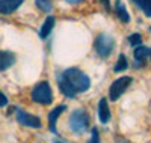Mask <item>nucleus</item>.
Segmentation results:
<instances>
[{"label":"nucleus","mask_w":151,"mask_h":143,"mask_svg":"<svg viewBox=\"0 0 151 143\" xmlns=\"http://www.w3.org/2000/svg\"><path fill=\"white\" fill-rule=\"evenodd\" d=\"M55 23H56V20H55L53 15H48V17L45 18V21L42 23L41 32H40V36L42 38V39H45V38L52 33V30H53V27H55Z\"/></svg>","instance_id":"11"},{"label":"nucleus","mask_w":151,"mask_h":143,"mask_svg":"<svg viewBox=\"0 0 151 143\" xmlns=\"http://www.w3.org/2000/svg\"><path fill=\"white\" fill-rule=\"evenodd\" d=\"M134 59L136 60H145L147 59V56L150 54V48H147V47H144V45H137L136 48H134Z\"/></svg>","instance_id":"13"},{"label":"nucleus","mask_w":151,"mask_h":143,"mask_svg":"<svg viewBox=\"0 0 151 143\" xmlns=\"http://www.w3.org/2000/svg\"><path fill=\"white\" fill-rule=\"evenodd\" d=\"M132 2L139 6L147 17H151V0H132Z\"/></svg>","instance_id":"14"},{"label":"nucleus","mask_w":151,"mask_h":143,"mask_svg":"<svg viewBox=\"0 0 151 143\" xmlns=\"http://www.w3.org/2000/svg\"><path fill=\"white\" fill-rule=\"evenodd\" d=\"M58 84L60 92L68 98H74L77 94L86 92L91 86V80L85 72L77 68H68L58 75Z\"/></svg>","instance_id":"1"},{"label":"nucleus","mask_w":151,"mask_h":143,"mask_svg":"<svg viewBox=\"0 0 151 143\" xmlns=\"http://www.w3.org/2000/svg\"><path fill=\"white\" fill-rule=\"evenodd\" d=\"M89 143H100V134H98L97 128H92V136H91Z\"/></svg>","instance_id":"18"},{"label":"nucleus","mask_w":151,"mask_h":143,"mask_svg":"<svg viewBox=\"0 0 151 143\" xmlns=\"http://www.w3.org/2000/svg\"><path fill=\"white\" fill-rule=\"evenodd\" d=\"M70 128L74 133H83L89 128V116L83 109H76L70 116Z\"/></svg>","instance_id":"3"},{"label":"nucleus","mask_w":151,"mask_h":143,"mask_svg":"<svg viewBox=\"0 0 151 143\" xmlns=\"http://www.w3.org/2000/svg\"><path fill=\"white\" fill-rule=\"evenodd\" d=\"M132 84V77L125 75V77H119L110 84V89H109V98L112 101H116L121 98V95L127 90V87Z\"/></svg>","instance_id":"5"},{"label":"nucleus","mask_w":151,"mask_h":143,"mask_svg":"<svg viewBox=\"0 0 151 143\" xmlns=\"http://www.w3.org/2000/svg\"><path fill=\"white\" fill-rule=\"evenodd\" d=\"M65 109L67 107L62 104V106H58L56 109H53L52 112L48 113V128H50V131H52V133H58L56 131V121L59 119V116L64 113Z\"/></svg>","instance_id":"9"},{"label":"nucleus","mask_w":151,"mask_h":143,"mask_svg":"<svg viewBox=\"0 0 151 143\" xmlns=\"http://www.w3.org/2000/svg\"><path fill=\"white\" fill-rule=\"evenodd\" d=\"M115 14L122 23H129L130 21V15H129L127 9H125V5L121 2V0H116L115 2Z\"/></svg>","instance_id":"12"},{"label":"nucleus","mask_w":151,"mask_h":143,"mask_svg":"<svg viewBox=\"0 0 151 143\" xmlns=\"http://www.w3.org/2000/svg\"><path fill=\"white\" fill-rule=\"evenodd\" d=\"M127 68H129L127 59H125L124 54H119V59H118V62H116V65H115V68H113V71H115V72H122V71H125Z\"/></svg>","instance_id":"15"},{"label":"nucleus","mask_w":151,"mask_h":143,"mask_svg":"<svg viewBox=\"0 0 151 143\" xmlns=\"http://www.w3.org/2000/svg\"><path fill=\"white\" fill-rule=\"evenodd\" d=\"M53 143H64V142H53Z\"/></svg>","instance_id":"22"},{"label":"nucleus","mask_w":151,"mask_h":143,"mask_svg":"<svg viewBox=\"0 0 151 143\" xmlns=\"http://www.w3.org/2000/svg\"><path fill=\"white\" fill-rule=\"evenodd\" d=\"M17 121L24 125V127H29V128H41V119L38 116H33L27 112H24L21 109H17Z\"/></svg>","instance_id":"6"},{"label":"nucleus","mask_w":151,"mask_h":143,"mask_svg":"<svg viewBox=\"0 0 151 143\" xmlns=\"http://www.w3.org/2000/svg\"><path fill=\"white\" fill-rule=\"evenodd\" d=\"M150 56H151V50H150Z\"/></svg>","instance_id":"23"},{"label":"nucleus","mask_w":151,"mask_h":143,"mask_svg":"<svg viewBox=\"0 0 151 143\" xmlns=\"http://www.w3.org/2000/svg\"><path fill=\"white\" fill-rule=\"evenodd\" d=\"M129 42H130V45H133V47L141 45V42H142V36H141L139 33H133V35L129 36Z\"/></svg>","instance_id":"17"},{"label":"nucleus","mask_w":151,"mask_h":143,"mask_svg":"<svg viewBox=\"0 0 151 143\" xmlns=\"http://www.w3.org/2000/svg\"><path fill=\"white\" fill-rule=\"evenodd\" d=\"M100 2H101V5H104V8H106V9H109V8H110L109 0H100Z\"/></svg>","instance_id":"20"},{"label":"nucleus","mask_w":151,"mask_h":143,"mask_svg":"<svg viewBox=\"0 0 151 143\" xmlns=\"http://www.w3.org/2000/svg\"><path fill=\"white\" fill-rule=\"evenodd\" d=\"M23 3V0H0V14L9 15L17 11Z\"/></svg>","instance_id":"7"},{"label":"nucleus","mask_w":151,"mask_h":143,"mask_svg":"<svg viewBox=\"0 0 151 143\" xmlns=\"http://www.w3.org/2000/svg\"><path fill=\"white\" fill-rule=\"evenodd\" d=\"M14 63H15V56H14V53L0 50V72L6 71V69L11 68Z\"/></svg>","instance_id":"8"},{"label":"nucleus","mask_w":151,"mask_h":143,"mask_svg":"<svg viewBox=\"0 0 151 143\" xmlns=\"http://www.w3.org/2000/svg\"><path fill=\"white\" fill-rule=\"evenodd\" d=\"M32 99L41 106H48V104L53 102V92H52V87H50L48 82H41L38 83L33 90H32Z\"/></svg>","instance_id":"2"},{"label":"nucleus","mask_w":151,"mask_h":143,"mask_svg":"<svg viewBox=\"0 0 151 143\" xmlns=\"http://www.w3.org/2000/svg\"><path fill=\"white\" fill-rule=\"evenodd\" d=\"M8 106V98L3 92H0V107H6Z\"/></svg>","instance_id":"19"},{"label":"nucleus","mask_w":151,"mask_h":143,"mask_svg":"<svg viewBox=\"0 0 151 143\" xmlns=\"http://www.w3.org/2000/svg\"><path fill=\"white\" fill-rule=\"evenodd\" d=\"M98 118L101 124H107L110 121V110H109V104L106 98H101L98 102Z\"/></svg>","instance_id":"10"},{"label":"nucleus","mask_w":151,"mask_h":143,"mask_svg":"<svg viewBox=\"0 0 151 143\" xmlns=\"http://www.w3.org/2000/svg\"><path fill=\"white\" fill-rule=\"evenodd\" d=\"M115 48V39L107 35H98L95 38V51L100 57H109Z\"/></svg>","instance_id":"4"},{"label":"nucleus","mask_w":151,"mask_h":143,"mask_svg":"<svg viewBox=\"0 0 151 143\" xmlns=\"http://www.w3.org/2000/svg\"><path fill=\"white\" fill-rule=\"evenodd\" d=\"M65 2H68V3H71V5H77V3H82L83 0H65Z\"/></svg>","instance_id":"21"},{"label":"nucleus","mask_w":151,"mask_h":143,"mask_svg":"<svg viewBox=\"0 0 151 143\" xmlns=\"http://www.w3.org/2000/svg\"><path fill=\"white\" fill-rule=\"evenodd\" d=\"M36 6L44 12H50L52 11V0H36Z\"/></svg>","instance_id":"16"}]
</instances>
